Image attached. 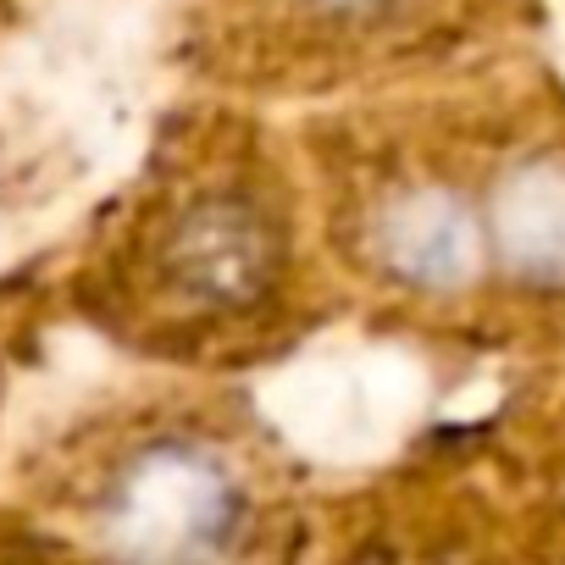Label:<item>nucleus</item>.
<instances>
[{
  "label": "nucleus",
  "instance_id": "20e7f679",
  "mask_svg": "<svg viewBox=\"0 0 565 565\" xmlns=\"http://www.w3.org/2000/svg\"><path fill=\"white\" fill-rule=\"evenodd\" d=\"M167 289L194 311H238L266 289L271 233L244 194L189 200L161 238Z\"/></svg>",
  "mask_w": 565,
  "mask_h": 565
},
{
  "label": "nucleus",
  "instance_id": "f03ea898",
  "mask_svg": "<svg viewBox=\"0 0 565 565\" xmlns=\"http://www.w3.org/2000/svg\"><path fill=\"white\" fill-rule=\"evenodd\" d=\"M372 255L399 289L455 300L493 266L482 200L455 178H405L372 211Z\"/></svg>",
  "mask_w": 565,
  "mask_h": 565
},
{
  "label": "nucleus",
  "instance_id": "7ed1b4c3",
  "mask_svg": "<svg viewBox=\"0 0 565 565\" xmlns=\"http://www.w3.org/2000/svg\"><path fill=\"white\" fill-rule=\"evenodd\" d=\"M233 482L211 455L161 444L128 466L111 504V532L139 565H194L233 526Z\"/></svg>",
  "mask_w": 565,
  "mask_h": 565
},
{
  "label": "nucleus",
  "instance_id": "39448f33",
  "mask_svg": "<svg viewBox=\"0 0 565 565\" xmlns=\"http://www.w3.org/2000/svg\"><path fill=\"white\" fill-rule=\"evenodd\" d=\"M493 266L532 295H565V139L521 145L493 167L488 194Z\"/></svg>",
  "mask_w": 565,
  "mask_h": 565
},
{
  "label": "nucleus",
  "instance_id": "f257e3e1",
  "mask_svg": "<svg viewBox=\"0 0 565 565\" xmlns=\"http://www.w3.org/2000/svg\"><path fill=\"white\" fill-rule=\"evenodd\" d=\"M488 0H211V45L244 67L344 73L455 40Z\"/></svg>",
  "mask_w": 565,
  "mask_h": 565
}]
</instances>
